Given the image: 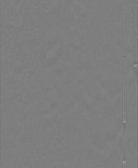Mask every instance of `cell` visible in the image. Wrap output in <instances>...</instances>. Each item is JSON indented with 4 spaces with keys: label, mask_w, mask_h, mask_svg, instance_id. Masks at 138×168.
Listing matches in <instances>:
<instances>
[{
    "label": "cell",
    "mask_w": 138,
    "mask_h": 168,
    "mask_svg": "<svg viewBox=\"0 0 138 168\" xmlns=\"http://www.w3.org/2000/svg\"><path fill=\"white\" fill-rule=\"evenodd\" d=\"M123 168H126V161H124L123 162Z\"/></svg>",
    "instance_id": "6da1fadb"
}]
</instances>
